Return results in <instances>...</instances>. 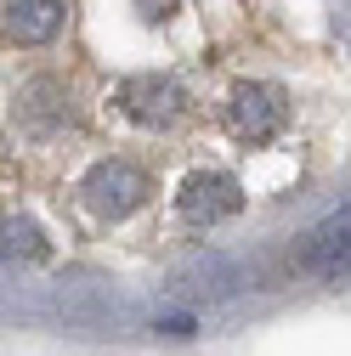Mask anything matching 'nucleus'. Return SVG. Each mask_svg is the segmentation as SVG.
<instances>
[{
	"label": "nucleus",
	"instance_id": "nucleus-1",
	"mask_svg": "<svg viewBox=\"0 0 351 356\" xmlns=\"http://www.w3.org/2000/svg\"><path fill=\"white\" fill-rule=\"evenodd\" d=\"M227 124H233V136L244 142H272L278 130L289 124V97H283V85L272 79H244L238 91L227 97Z\"/></svg>",
	"mask_w": 351,
	"mask_h": 356
},
{
	"label": "nucleus",
	"instance_id": "nucleus-2",
	"mask_svg": "<svg viewBox=\"0 0 351 356\" xmlns=\"http://www.w3.org/2000/svg\"><path fill=\"white\" fill-rule=\"evenodd\" d=\"M148 193H153V181H148L136 164H125V159H102V164H91V170H85V181H79L85 209H91V215H102V220L130 215V209H136Z\"/></svg>",
	"mask_w": 351,
	"mask_h": 356
},
{
	"label": "nucleus",
	"instance_id": "nucleus-3",
	"mask_svg": "<svg viewBox=\"0 0 351 356\" xmlns=\"http://www.w3.org/2000/svg\"><path fill=\"white\" fill-rule=\"evenodd\" d=\"M244 209V187L227 170H198L182 181V220L187 227H221Z\"/></svg>",
	"mask_w": 351,
	"mask_h": 356
},
{
	"label": "nucleus",
	"instance_id": "nucleus-4",
	"mask_svg": "<svg viewBox=\"0 0 351 356\" xmlns=\"http://www.w3.org/2000/svg\"><path fill=\"white\" fill-rule=\"evenodd\" d=\"M119 108L136 124H170L187 108V97H182V85H176L170 74H130L119 85Z\"/></svg>",
	"mask_w": 351,
	"mask_h": 356
},
{
	"label": "nucleus",
	"instance_id": "nucleus-5",
	"mask_svg": "<svg viewBox=\"0 0 351 356\" xmlns=\"http://www.w3.org/2000/svg\"><path fill=\"white\" fill-rule=\"evenodd\" d=\"M345 238H351V209L340 204L329 220H318V227L300 238V249H295V254H300V266H306L312 277L340 283V277H345V254H351V249H345Z\"/></svg>",
	"mask_w": 351,
	"mask_h": 356
},
{
	"label": "nucleus",
	"instance_id": "nucleus-6",
	"mask_svg": "<svg viewBox=\"0 0 351 356\" xmlns=\"http://www.w3.org/2000/svg\"><path fill=\"white\" fill-rule=\"evenodd\" d=\"M17 119L29 130H40V136H52V130L74 124V91L63 79H29L17 91Z\"/></svg>",
	"mask_w": 351,
	"mask_h": 356
},
{
	"label": "nucleus",
	"instance_id": "nucleus-7",
	"mask_svg": "<svg viewBox=\"0 0 351 356\" xmlns=\"http://www.w3.org/2000/svg\"><path fill=\"white\" fill-rule=\"evenodd\" d=\"M63 17H68L63 0H12V6L0 12V34H6L12 46H46V40L63 34Z\"/></svg>",
	"mask_w": 351,
	"mask_h": 356
},
{
	"label": "nucleus",
	"instance_id": "nucleus-8",
	"mask_svg": "<svg viewBox=\"0 0 351 356\" xmlns=\"http://www.w3.org/2000/svg\"><path fill=\"white\" fill-rule=\"evenodd\" d=\"M170 289L182 300H204V294H238L244 277H238V266L227 254H198V260H187L182 272L170 277Z\"/></svg>",
	"mask_w": 351,
	"mask_h": 356
},
{
	"label": "nucleus",
	"instance_id": "nucleus-9",
	"mask_svg": "<svg viewBox=\"0 0 351 356\" xmlns=\"http://www.w3.org/2000/svg\"><path fill=\"white\" fill-rule=\"evenodd\" d=\"M46 254V232L29 215H0V260H40Z\"/></svg>",
	"mask_w": 351,
	"mask_h": 356
},
{
	"label": "nucleus",
	"instance_id": "nucleus-10",
	"mask_svg": "<svg viewBox=\"0 0 351 356\" xmlns=\"http://www.w3.org/2000/svg\"><path fill=\"white\" fill-rule=\"evenodd\" d=\"M159 328H164V334H193V317H164Z\"/></svg>",
	"mask_w": 351,
	"mask_h": 356
}]
</instances>
